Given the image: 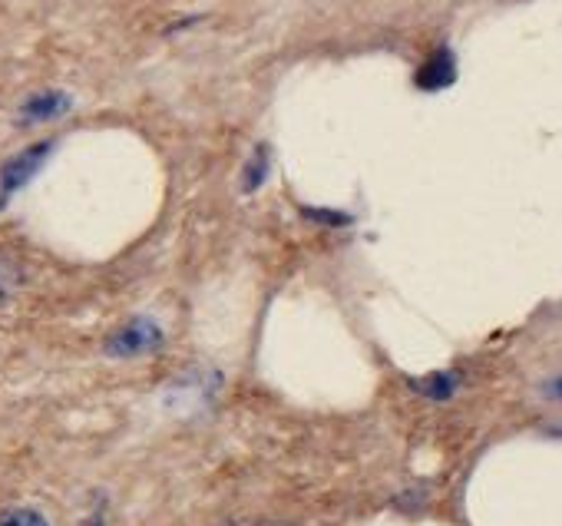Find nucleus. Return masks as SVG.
Masks as SVG:
<instances>
[{
  "label": "nucleus",
  "instance_id": "9d476101",
  "mask_svg": "<svg viewBox=\"0 0 562 526\" xmlns=\"http://www.w3.org/2000/svg\"><path fill=\"white\" fill-rule=\"evenodd\" d=\"M536 394L543 397L546 404H559L562 407V371L549 374V378H543L536 384Z\"/></svg>",
  "mask_w": 562,
  "mask_h": 526
},
{
  "label": "nucleus",
  "instance_id": "1a4fd4ad",
  "mask_svg": "<svg viewBox=\"0 0 562 526\" xmlns=\"http://www.w3.org/2000/svg\"><path fill=\"white\" fill-rule=\"evenodd\" d=\"M17 265L14 262H7V259H0V305H7L10 298H14L17 292Z\"/></svg>",
  "mask_w": 562,
  "mask_h": 526
},
{
  "label": "nucleus",
  "instance_id": "39448f33",
  "mask_svg": "<svg viewBox=\"0 0 562 526\" xmlns=\"http://www.w3.org/2000/svg\"><path fill=\"white\" fill-rule=\"evenodd\" d=\"M407 384H410V391H417L420 397H427V401L443 404L460 391V374L457 371H430L424 378H410Z\"/></svg>",
  "mask_w": 562,
  "mask_h": 526
},
{
  "label": "nucleus",
  "instance_id": "20e7f679",
  "mask_svg": "<svg viewBox=\"0 0 562 526\" xmlns=\"http://www.w3.org/2000/svg\"><path fill=\"white\" fill-rule=\"evenodd\" d=\"M453 80H457V57H453L450 47H437L424 63H420V70L414 73V83L427 93L447 90Z\"/></svg>",
  "mask_w": 562,
  "mask_h": 526
},
{
  "label": "nucleus",
  "instance_id": "9b49d317",
  "mask_svg": "<svg viewBox=\"0 0 562 526\" xmlns=\"http://www.w3.org/2000/svg\"><path fill=\"white\" fill-rule=\"evenodd\" d=\"M83 526H106V507H96V510L86 513Z\"/></svg>",
  "mask_w": 562,
  "mask_h": 526
},
{
  "label": "nucleus",
  "instance_id": "f257e3e1",
  "mask_svg": "<svg viewBox=\"0 0 562 526\" xmlns=\"http://www.w3.org/2000/svg\"><path fill=\"white\" fill-rule=\"evenodd\" d=\"M162 345H166V328H162L156 318L136 315L110 331V338L103 341V351H106V358L133 361V358H143V354H156Z\"/></svg>",
  "mask_w": 562,
  "mask_h": 526
},
{
  "label": "nucleus",
  "instance_id": "7ed1b4c3",
  "mask_svg": "<svg viewBox=\"0 0 562 526\" xmlns=\"http://www.w3.org/2000/svg\"><path fill=\"white\" fill-rule=\"evenodd\" d=\"M70 110H73V96L67 90H40L20 103L17 116L24 126H40V123L60 120V116H67Z\"/></svg>",
  "mask_w": 562,
  "mask_h": 526
},
{
  "label": "nucleus",
  "instance_id": "f03ea898",
  "mask_svg": "<svg viewBox=\"0 0 562 526\" xmlns=\"http://www.w3.org/2000/svg\"><path fill=\"white\" fill-rule=\"evenodd\" d=\"M53 139H43V143H34L27 149H20L17 156H10L4 166H0V206H7V199L14 196V192H20L27 186L30 179H34L43 163L50 159L53 153Z\"/></svg>",
  "mask_w": 562,
  "mask_h": 526
},
{
  "label": "nucleus",
  "instance_id": "0eeeda50",
  "mask_svg": "<svg viewBox=\"0 0 562 526\" xmlns=\"http://www.w3.org/2000/svg\"><path fill=\"white\" fill-rule=\"evenodd\" d=\"M0 526H50V520L37 507H10L0 513Z\"/></svg>",
  "mask_w": 562,
  "mask_h": 526
},
{
  "label": "nucleus",
  "instance_id": "6e6552de",
  "mask_svg": "<svg viewBox=\"0 0 562 526\" xmlns=\"http://www.w3.org/2000/svg\"><path fill=\"white\" fill-rule=\"evenodd\" d=\"M301 216L311 219V222L331 225V229H344V225H351V216H348V212H334V209H315V206H305V209H301Z\"/></svg>",
  "mask_w": 562,
  "mask_h": 526
},
{
  "label": "nucleus",
  "instance_id": "423d86ee",
  "mask_svg": "<svg viewBox=\"0 0 562 526\" xmlns=\"http://www.w3.org/2000/svg\"><path fill=\"white\" fill-rule=\"evenodd\" d=\"M268 169H272V156H268V146H255V153L248 156V163L242 169V192H255L265 186Z\"/></svg>",
  "mask_w": 562,
  "mask_h": 526
}]
</instances>
